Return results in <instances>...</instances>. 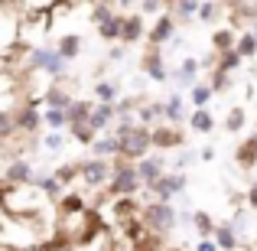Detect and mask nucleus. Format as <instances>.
Here are the masks:
<instances>
[{
	"label": "nucleus",
	"instance_id": "a878e982",
	"mask_svg": "<svg viewBox=\"0 0 257 251\" xmlns=\"http://www.w3.org/2000/svg\"><path fill=\"white\" fill-rule=\"evenodd\" d=\"M91 108L94 105H88V101H72V105H69V121H72V124H82V121H91ZM69 124V127H72Z\"/></svg>",
	"mask_w": 257,
	"mask_h": 251
},
{
	"label": "nucleus",
	"instance_id": "c756f323",
	"mask_svg": "<svg viewBox=\"0 0 257 251\" xmlns=\"http://www.w3.org/2000/svg\"><path fill=\"white\" fill-rule=\"evenodd\" d=\"M94 95H98V101H111V105H117L120 88H117V82H98V85H94Z\"/></svg>",
	"mask_w": 257,
	"mask_h": 251
},
{
	"label": "nucleus",
	"instance_id": "79ce46f5",
	"mask_svg": "<svg viewBox=\"0 0 257 251\" xmlns=\"http://www.w3.org/2000/svg\"><path fill=\"white\" fill-rule=\"evenodd\" d=\"M144 13H157L160 10V0H144V7H140Z\"/></svg>",
	"mask_w": 257,
	"mask_h": 251
},
{
	"label": "nucleus",
	"instance_id": "2f4dec72",
	"mask_svg": "<svg viewBox=\"0 0 257 251\" xmlns=\"http://www.w3.org/2000/svg\"><path fill=\"white\" fill-rule=\"evenodd\" d=\"M199 10H202L199 0H179V4H176V17H179V20H192V17H199Z\"/></svg>",
	"mask_w": 257,
	"mask_h": 251
},
{
	"label": "nucleus",
	"instance_id": "4be33fe9",
	"mask_svg": "<svg viewBox=\"0 0 257 251\" xmlns=\"http://www.w3.org/2000/svg\"><path fill=\"white\" fill-rule=\"evenodd\" d=\"M43 118H46V127H49V131H62V127L72 124L65 108H43Z\"/></svg>",
	"mask_w": 257,
	"mask_h": 251
},
{
	"label": "nucleus",
	"instance_id": "c9c22d12",
	"mask_svg": "<svg viewBox=\"0 0 257 251\" xmlns=\"http://www.w3.org/2000/svg\"><path fill=\"white\" fill-rule=\"evenodd\" d=\"M212 88H215V92H228V88H231V72L215 69L212 72Z\"/></svg>",
	"mask_w": 257,
	"mask_h": 251
},
{
	"label": "nucleus",
	"instance_id": "cd10ccee",
	"mask_svg": "<svg viewBox=\"0 0 257 251\" xmlns=\"http://www.w3.org/2000/svg\"><path fill=\"white\" fill-rule=\"evenodd\" d=\"M192 225H195V232H199V238H212L215 228H218V225L212 222V215H208V212H195Z\"/></svg>",
	"mask_w": 257,
	"mask_h": 251
},
{
	"label": "nucleus",
	"instance_id": "f03ea898",
	"mask_svg": "<svg viewBox=\"0 0 257 251\" xmlns=\"http://www.w3.org/2000/svg\"><path fill=\"white\" fill-rule=\"evenodd\" d=\"M153 147V127L134 124L131 131H120V157L127 160H144Z\"/></svg>",
	"mask_w": 257,
	"mask_h": 251
},
{
	"label": "nucleus",
	"instance_id": "1a4fd4ad",
	"mask_svg": "<svg viewBox=\"0 0 257 251\" xmlns=\"http://www.w3.org/2000/svg\"><path fill=\"white\" fill-rule=\"evenodd\" d=\"M173 33H176V17L173 13H163V17L153 23V30L147 33V39H150V46H163V43L173 39Z\"/></svg>",
	"mask_w": 257,
	"mask_h": 251
},
{
	"label": "nucleus",
	"instance_id": "39448f33",
	"mask_svg": "<svg viewBox=\"0 0 257 251\" xmlns=\"http://www.w3.org/2000/svg\"><path fill=\"white\" fill-rule=\"evenodd\" d=\"M153 193V199H160V202H170L173 196H179L182 189H186V173L182 170H173V173H163L153 186H147Z\"/></svg>",
	"mask_w": 257,
	"mask_h": 251
},
{
	"label": "nucleus",
	"instance_id": "ea45409f",
	"mask_svg": "<svg viewBox=\"0 0 257 251\" xmlns=\"http://www.w3.org/2000/svg\"><path fill=\"white\" fill-rule=\"evenodd\" d=\"M247 206L257 212V176H254V183H251V189H247Z\"/></svg>",
	"mask_w": 257,
	"mask_h": 251
},
{
	"label": "nucleus",
	"instance_id": "9d476101",
	"mask_svg": "<svg viewBox=\"0 0 257 251\" xmlns=\"http://www.w3.org/2000/svg\"><path fill=\"white\" fill-rule=\"evenodd\" d=\"M137 173H140V180H144V186H153V183H157L160 176L166 173L163 157H150V153H147V157L137 163Z\"/></svg>",
	"mask_w": 257,
	"mask_h": 251
},
{
	"label": "nucleus",
	"instance_id": "aec40b11",
	"mask_svg": "<svg viewBox=\"0 0 257 251\" xmlns=\"http://www.w3.org/2000/svg\"><path fill=\"white\" fill-rule=\"evenodd\" d=\"M144 39V17H127V23H124V36H120V43L124 46H131V43H140Z\"/></svg>",
	"mask_w": 257,
	"mask_h": 251
},
{
	"label": "nucleus",
	"instance_id": "37998d69",
	"mask_svg": "<svg viewBox=\"0 0 257 251\" xmlns=\"http://www.w3.org/2000/svg\"><path fill=\"white\" fill-rule=\"evenodd\" d=\"M199 157H202V160H215V147H202Z\"/></svg>",
	"mask_w": 257,
	"mask_h": 251
},
{
	"label": "nucleus",
	"instance_id": "72a5a7b5",
	"mask_svg": "<svg viewBox=\"0 0 257 251\" xmlns=\"http://www.w3.org/2000/svg\"><path fill=\"white\" fill-rule=\"evenodd\" d=\"M241 59H244V56H241L238 49H228V52H221V62L215 65V69H225V72H234V69H238V65H241Z\"/></svg>",
	"mask_w": 257,
	"mask_h": 251
},
{
	"label": "nucleus",
	"instance_id": "c03bdc74",
	"mask_svg": "<svg viewBox=\"0 0 257 251\" xmlns=\"http://www.w3.org/2000/svg\"><path fill=\"white\" fill-rule=\"evenodd\" d=\"M120 7H131V0H120Z\"/></svg>",
	"mask_w": 257,
	"mask_h": 251
},
{
	"label": "nucleus",
	"instance_id": "58836bf2",
	"mask_svg": "<svg viewBox=\"0 0 257 251\" xmlns=\"http://www.w3.org/2000/svg\"><path fill=\"white\" fill-rule=\"evenodd\" d=\"M195 251H221V248H218V241H215V238H202Z\"/></svg>",
	"mask_w": 257,
	"mask_h": 251
},
{
	"label": "nucleus",
	"instance_id": "412c9836",
	"mask_svg": "<svg viewBox=\"0 0 257 251\" xmlns=\"http://www.w3.org/2000/svg\"><path fill=\"white\" fill-rule=\"evenodd\" d=\"M72 101H75V98H72L62 85H49V88H46V108H65V111H69Z\"/></svg>",
	"mask_w": 257,
	"mask_h": 251
},
{
	"label": "nucleus",
	"instance_id": "473e14b6",
	"mask_svg": "<svg viewBox=\"0 0 257 251\" xmlns=\"http://www.w3.org/2000/svg\"><path fill=\"white\" fill-rule=\"evenodd\" d=\"M244 121H247L244 108H231V114H228V121H225V131L228 134H238L241 127H244Z\"/></svg>",
	"mask_w": 257,
	"mask_h": 251
},
{
	"label": "nucleus",
	"instance_id": "4468645a",
	"mask_svg": "<svg viewBox=\"0 0 257 251\" xmlns=\"http://www.w3.org/2000/svg\"><path fill=\"white\" fill-rule=\"evenodd\" d=\"M91 150H94V157H120V134L114 131V134H104V137H98L91 144Z\"/></svg>",
	"mask_w": 257,
	"mask_h": 251
},
{
	"label": "nucleus",
	"instance_id": "f257e3e1",
	"mask_svg": "<svg viewBox=\"0 0 257 251\" xmlns=\"http://www.w3.org/2000/svg\"><path fill=\"white\" fill-rule=\"evenodd\" d=\"M144 180H140L137 166H131L127 157H114V176L107 183V196H137Z\"/></svg>",
	"mask_w": 257,
	"mask_h": 251
},
{
	"label": "nucleus",
	"instance_id": "a211bd4d",
	"mask_svg": "<svg viewBox=\"0 0 257 251\" xmlns=\"http://www.w3.org/2000/svg\"><path fill=\"white\" fill-rule=\"evenodd\" d=\"M199 69H202V62H195V59H182V65H179V72L173 75V82H176V85H186V88L199 85V82H195Z\"/></svg>",
	"mask_w": 257,
	"mask_h": 251
},
{
	"label": "nucleus",
	"instance_id": "7c9ffc66",
	"mask_svg": "<svg viewBox=\"0 0 257 251\" xmlns=\"http://www.w3.org/2000/svg\"><path fill=\"white\" fill-rule=\"evenodd\" d=\"M182 118H186V114H182V98L173 95V98L166 101V121H170V124H182Z\"/></svg>",
	"mask_w": 257,
	"mask_h": 251
},
{
	"label": "nucleus",
	"instance_id": "2eb2a0df",
	"mask_svg": "<svg viewBox=\"0 0 257 251\" xmlns=\"http://www.w3.org/2000/svg\"><path fill=\"white\" fill-rule=\"evenodd\" d=\"M124 23H127V17H117V13H114V17H107L104 23H98L101 39H104V43H114V39H120V36H124Z\"/></svg>",
	"mask_w": 257,
	"mask_h": 251
},
{
	"label": "nucleus",
	"instance_id": "f704fd0d",
	"mask_svg": "<svg viewBox=\"0 0 257 251\" xmlns=\"http://www.w3.org/2000/svg\"><path fill=\"white\" fill-rule=\"evenodd\" d=\"M43 147H46V150H62V147H65V134L62 131H49V134H46V137H43Z\"/></svg>",
	"mask_w": 257,
	"mask_h": 251
},
{
	"label": "nucleus",
	"instance_id": "4c0bfd02",
	"mask_svg": "<svg viewBox=\"0 0 257 251\" xmlns=\"http://www.w3.org/2000/svg\"><path fill=\"white\" fill-rule=\"evenodd\" d=\"M195 160H202V157H199V153H195V150H182L179 157H176V163H173V170H186V166H192Z\"/></svg>",
	"mask_w": 257,
	"mask_h": 251
},
{
	"label": "nucleus",
	"instance_id": "f8f14e48",
	"mask_svg": "<svg viewBox=\"0 0 257 251\" xmlns=\"http://www.w3.org/2000/svg\"><path fill=\"white\" fill-rule=\"evenodd\" d=\"M157 49H160V46H150V52H147V56H144V72H147V75L153 78V82H160V85H163V82H166V78H170V75H166L163 56H160Z\"/></svg>",
	"mask_w": 257,
	"mask_h": 251
},
{
	"label": "nucleus",
	"instance_id": "a18cd8bd",
	"mask_svg": "<svg viewBox=\"0 0 257 251\" xmlns=\"http://www.w3.org/2000/svg\"><path fill=\"white\" fill-rule=\"evenodd\" d=\"M254 36H257V20H254Z\"/></svg>",
	"mask_w": 257,
	"mask_h": 251
},
{
	"label": "nucleus",
	"instance_id": "bb28decb",
	"mask_svg": "<svg viewBox=\"0 0 257 251\" xmlns=\"http://www.w3.org/2000/svg\"><path fill=\"white\" fill-rule=\"evenodd\" d=\"M212 95H215V88H212V85H202V82L189 88V98H192V105H195V108H208Z\"/></svg>",
	"mask_w": 257,
	"mask_h": 251
},
{
	"label": "nucleus",
	"instance_id": "5701e85b",
	"mask_svg": "<svg viewBox=\"0 0 257 251\" xmlns=\"http://www.w3.org/2000/svg\"><path fill=\"white\" fill-rule=\"evenodd\" d=\"M238 36H241V33H234V30H218V33L212 36V49H215V52L234 49V46H238Z\"/></svg>",
	"mask_w": 257,
	"mask_h": 251
},
{
	"label": "nucleus",
	"instance_id": "b1692460",
	"mask_svg": "<svg viewBox=\"0 0 257 251\" xmlns=\"http://www.w3.org/2000/svg\"><path fill=\"white\" fill-rule=\"evenodd\" d=\"M17 111H0V144H7L10 137H17Z\"/></svg>",
	"mask_w": 257,
	"mask_h": 251
},
{
	"label": "nucleus",
	"instance_id": "a19ab883",
	"mask_svg": "<svg viewBox=\"0 0 257 251\" xmlns=\"http://www.w3.org/2000/svg\"><path fill=\"white\" fill-rule=\"evenodd\" d=\"M124 59V46H111V52H107V62H120Z\"/></svg>",
	"mask_w": 257,
	"mask_h": 251
},
{
	"label": "nucleus",
	"instance_id": "7ed1b4c3",
	"mask_svg": "<svg viewBox=\"0 0 257 251\" xmlns=\"http://www.w3.org/2000/svg\"><path fill=\"white\" fill-rule=\"evenodd\" d=\"M144 222L153 228V235H160V238H166V235L173 232L176 225H179V212L170 206V202H160V199H153V202H147L144 206Z\"/></svg>",
	"mask_w": 257,
	"mask_h": 251
},
{
	"label": "nucleus",
	"instance_id": "0eeeda50",
	"mask_svg": "<svg viewBox=\"0 0 257 251\" xmlns=\"http://www.w3.org/2000/svg\"><path fill=\"white\" fill-rule=\"evenodd\" d=\"M153 147H157V150L182 147V131L176 124H157V127H153Z\"/></svg>",
	"mask_w": 257,
	"mask_h": 251
},
{
	"label": "nucleus",
	"instance_id": "f3484780",
	"mask_svg": "<svg viewBox=\"0 0 257 251\" xmlns=\"http://www.w3.org/2000/svg\"><path fill=\"white\" fill-rule=\"evenodd\" d=\"M56 49H59V56H65L72 62V59H78V52H82V36H78V33H65V36L56 39Z\"/></svg>",
	"mask_w": 257,
	"mask_h": 251
},
{
	"label": "nucleus",
	"instance_id": "49530a36",
	"mask_svg": "<svg viewBox=\"0 0 257 251\" xmlns=\"http://www.w3.org/2000/svg\"><path fill=\"white\" fill-rule=\"evenodd\" d=\"M166 4H179V0H166Z\"/></svg>",
	"mask_w": 257,
	"mask_h": 251
},
{
	"label": "nucleus",
	"instance_id": "393cba45",
	"mask_svg": "<svg viewBox=\"0 0 257 251\" xmlns=\"http://www.w3.org/2000/svg\"><path fill=\"white\" fill-rule=\"evenodd\" d=\"M94 134H98V131L91 127V121H82V124H72V137H75L82 147H91L94 140H98Z\"/></svg>",
	"mask_w": 257,
	"mask_h": 251
},
{
	"label": "nucleus",
	"instance_id": "e433bc0d",
	"mask_svg": "<svg viewBox=\"0 0 257 251\" xmlns=\"http://www.w3.org/2000/svg\"><path fill=\"white\" fill-rule=\"evenodd\" d=\"M218 17H221V4H212V0H205V4H202V10H199V20L212 23V20H218Z\"/></svg>",
	"mask_w": 257,
	"mask_h": 251
},
{
	"label": "nucleus",
	"instance_id": "ddd939ff",
	"mask_svg": "<svg viewBox=\"0 0 257 251\" xmlns=\"http://www.w3.org/2000/svg\"><path fill=\"white\" fill-rule=\"evenodd\" d=\"M234 163H238L241 170H254L257 166V134L247 137L244 144H238V150H234Z\"/></svg>",
	"mask_w": 257,
	"mask_h": 251
},
{
	"label": "nucleus",
	"instance_id": "6e6552de",
	"mask_svg": "<svg viewBox=\"0 0 257 251\" xmlns=\"http://www.w3.org/2000/svg\"><path fill=\"white\" fill-rule=\"evenodd\" d=\"M43 124H46V118H43V111H36V105H33V101H26V105L17 111V127L23 134H36Z\"/></svg>",
	"mask_w": 257,
	"mask_h": 251
},
{
	"label": "nucleus",
	"instance_id": "c85d7f7f",
	"mask_svg": "<svg viewBox=\"0 0 257 251\" xmlns=\"http://www.w3.org/2000/svg\"><path fill=\"white\" fill-rule=\"evenodd\" d=\"M234 49H238L244 59H254V56H257V36H254V33H241Z\"/></svg>",
	"mask_w": 257,
	"mask_h": 251
},
{
	"label": "nucleus",
	"instance_id": "9b49d317",
	"mask_svg": "<svg viewBox=\"0 0 257 251\" xmlns=\"http://www.w3.org/2000/svg\"><path fill=\"white\" fill-rule=\"evenodd\" d=\"M114 118H117V105H111V101H101V105L91 108V127L98 134L104 131V127H111Z\"/></svg>",
	"mask_w": 257,
	"mask_h": 251
},
{
	"label": "nucleus",
	"instance_id": "423d86ee",
	"mask_svg": "<svg viewBox=\"0 0 257 251\" xmlns=\"http://www.w3.org/2000/svg\"><path fill=\"white\" fill-rule=\"evenodd\" d=\"M4 180H10L13 186H30V183H36V170H33L30 160L17 157V160H10V163H7Z\"/></svg>",
	"mask_w": 257,
	"mask_h": 251
},
{
	"label": "nucleus",
	"instance_id": "20e7f679",
	"mask_svg": "<svg viewBox=\"0 0 257 251\" xmlns=\"http://www.w3.org/2000/svg\"><path fill=\"white\" fill-rule=\"evenodd\" d=\"M111 176H114V163H107L104 157H91V160H85V163H78V183L88 186V189L107 186Z\"/></svg>",
	"mask_w": 257,
	"mask_h": 251
},
{
	"label": "nucleus",
	"instance_id": "6ab92c4d",
	"mask_svg": "<svg viewBox=\"0 0 257 251\" xmlns=\"http://www.w3.org/2000/svg\"><path fill=\"white\" fill-rule=\"evenodd\" d=\"M189 127H192L195 134H212V127H215L212 111H208V108H195L192 118H189Z\"/></svg>",
	"mask_w": 257,
	"mask_h": 251
},
{
	"label": "nucleus",
	"instance_id": "de8ad7c7",
	"mask_svg": "<svg viewBox=\"0 0 257 251\" xmlns=\"http://www.w3.org/2000/svg\"><path fill=\"white\" fill-rule=\"evenodd\" d=\"M254 134H257V131H254Z\"/></svg>",
	"mask_w": 257,
	"mask_h": 251
},
{
	"label": "nucleus",
	"instance_id": "dca6fc26",
	"mask_svg": "<svg viewBox=\"0 0 257 251\" xmlns=\"http://www.w3.org/2000/svg\"><path fill=\"white\" fill-rule=\"evenodd\" d=\"M212 238L218 241V248H221V251H238V245H241V238H238V232H234V225H231V222L218 225Z\"/></svg>",
	"mask_w": 257,
	"mask_h": 251
}]
</instances>
